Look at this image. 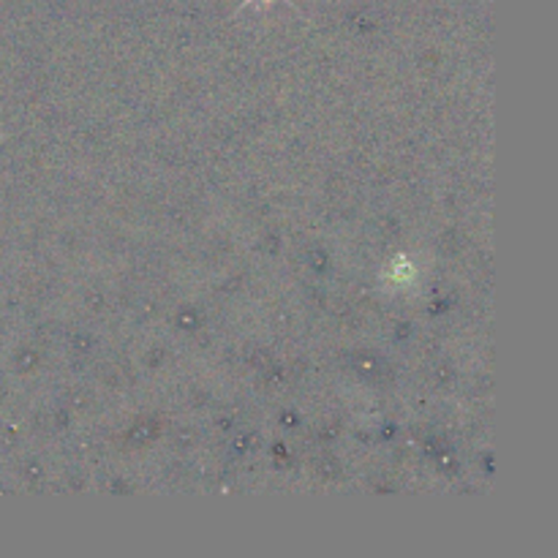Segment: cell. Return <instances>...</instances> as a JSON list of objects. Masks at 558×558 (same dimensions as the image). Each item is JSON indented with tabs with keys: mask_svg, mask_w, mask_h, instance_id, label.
<instances>
[{
	"mask_svg": "<svg viewBox=\"0 0 558 558\" xmlns=\"http://www.w3.org/2000/svg\"><path fill=\"white\" fill-rule=\"evenodd\" d=\"M251 3H276V0H245L243 5H251Z\"/></svg>",
	"mask_w": 558,
	"mask_h": 558,
	"instance_id": "7a4b0ae2",
	"label": "cell"
},
{
	"mask_svg": "<svg viewBox=\"0 0 558 558\" xmlns=\"http://www.w3.org/2000/svg\"><path fill=\"white\" fill-rule=\"evenodd\" d=\"M414 278V267L409 265L407 259H398L396 265H392V281L398 283H409Z\"/></svg>",
	"mask_w": 558,
	"mask_h": 558,
	"instance_id": "6da1fadb",
	"label": "cell"
}]
</instances>
